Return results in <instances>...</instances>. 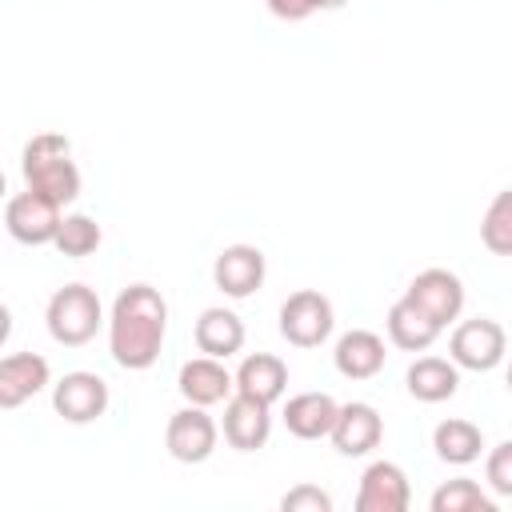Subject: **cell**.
I'll return each instance as SVG.
<instances>
[{"label":"cell","instance_id":"1","mask_svg":"<svg viewBox=\"0 0 512 512\" xmlns=\"http://www.w3.org/2000/svg\"><path fill=\"white\" fill-rule=\"evenodd\" d=\"M168 332V304L152 284H128L108 320V348L112 360L128 372H144L160 360V344Z\"/></svg>","mask_w":512,"mask_h":512},{"label":"cell","instance_id":"2","mask_svg":"<svg viewBox=\"0 0 512 512\" xmlns=\"http://www.w3.org/2000/svg\"><path fill=\"white\" fill-rule=\"evenodd\" d=\"M20 172H24V184L32 192H40L44 200L52 204H72L80 196V168L72 160V144L68 136L60 132H40L24 144V156H20Z\"/></svg>","mask_w":512,"mask_h":512},{"label":"cell","instance_id":"3","mask_svg":"<svg viewBox=\"0 0 512 512\" xmlns=\"http://www.w3.org/2000/svg\"><path fill=\"white\" fill-rule=\"evenodd\" d=\"M44 320H48V332H52L56 344L80 348V344H88L96 336V328L104 320L100 316V296L88 284H64V288L52 292Z\"/></svg>","mask_w":512,"mask_h":512},{"label":"cell","instance_id":"4","mask_svg":"<svg viewBox=\"0 0 512 512\" xmlns=\"http://www.w3.org/2000/svg\"><path fill=\"white\" fill-rule=\"evenodd\" d=\"M332 304L328 296H320L316 288H300L284 300L280 308V336L292 344V348H320L328 336H332Z\"/></svg>","mask_w":512,"mask_h":512},{"label":"cell","instance_id":"5","mask_svg":"<svg viewBox=\"0 0 512 512\" xmlns=\"http://www.w3.org/2000/svg\"><path fill=\"white\" fill-rule=\"evenodd\" d=\"M452 364L456 368H468V372H492L504 352H508V336L496 320L488 316H476V320H464L456 332H452Z\"/></svg>","mask_w":512,"mask_h":512},{"label":"cell","instance_id":"6","mask_svg":"<svg viewBox=\"0 0 512 512\" xmlns=\"http://www.w3.org/2000/svg\"><path fill=\"white\" fill-rule=\"evenodd\" d=\"M216 420L200 408V404H188V408H180V412H172V420H168V432H164V440H168V452L180 460V464H204L212 452H216Z\"/></svg>","mask_w":512,"mask_h":512},{"label":"cell","instance_id":"7","mask_svg":"<svg viewBox=\"0 0 512 512\" xmlns=\"http://www.w3.org/2000/svg\"><path fill=\"white\" fill-rule=\"evenodd\" d=\"M4 224H8L12 240H20V244H32V248L52 244V236L60 228V204H52V200H44L40 192L28 188V192L8 200Z\"/></svg>","mask_w":512,"mask_h":512},{"label":"cell","instance_id":"8","mask_svg":"<svg viewBox=\"0 0 512 512\" xmlns=\"http://www.w3.org/2000/svg\"><path fill=\"white\" fill-rule=\"evenodd\" d=\"M52 408L68 420V424H92L96 416H104L108 408V384L96 372H68L56 388H52Z\"/></svg>","mask_w":512,"mask_h":512},{"label":"cell","instance_id":"9","mask_svg":"<svg viewBox=\"0 0 512 512\" xmlns=\"http://www.w3.org/2000/svg\"><path fill=\"white\" fill-rule=\"evenodd\" d=\"M328 436H332L340 456H368L384 436V420H380V412L372 404L352 400V404L336 408V420H332Z\"/></svg>","mask_w":512,"mask_h":512},{"label":"cell","instance_id":"10","mask_svg":"<svg viewBox=\"0 0 512 512\" xmlns=\"http://www.w3.org/2000/svg\"><path fill=\"white\" fill-rule=\"evenodd\" d=\"M404 296H408L412 304H420L440 328L452 324V320L460 316V308H464V284H460V276L448 272V268H428V272H420V276L408 284Z\"/></svg>","mask_w":512,"mask_h":512},{"label":"cell","instance_id":"11","mask_svg":"<svg viewBox=\"0 0 512 512\" xmlns=\"http://www.w3.org/2000/svg\"><path fill=\"white\" fill-rule=\"evenodd\" d=\"M412 504V488L400 464L376 460L368 464V472L360 476V492H356V512H404Z\"/></svg>","mask_w":512,"mask_h":512},{"label":"cell","instance_id":"12","mask_svg":"<svg viewBox=\"0 0 512 512\" xmlns=\"http://www.w3.org/2000/svg\"><path fill=\"white\" fill-rule=\"evenodd\" d=\"M212 280H216V288H220L224 296H232V300L252 296V292L264 284V252L252 248V244H232V248H224V252L216 256V264H212Z\"/></svg>","mask_w":512,"mask_h":512},{"label":"cell","instance_id":"13","mask_svg":"<svg viewBox=\"0 0 512 512\" xmlns=\"http://www.w3.org/2000/svg\"><path fill=\"white\" fill-rule=\"evenodd\" d=\"M268 432H272V416H268V404L236 392L224 408V440L240 452H256L268 444Z\"/></svg>","mask_w":512,"mask_h":512},{"label":"cell","instance_id":"14","mask_svg":"<svg viewBox=\"0 0 512 512\" xmlns=\"http://www.w3.org/2000/svg\"><path fill=\"white\" fill-rule=\"evenodd\" d=\"M232 388L272 408V404L284 396V388H288V368H284V360L272 356V352L244 356V364H240L236 376H232Z\"/></svg>","mask_w":512,"mask_h":512},{"label":"cell","instance_id":"15","mask_svg":"<svg viewBox=\"0 0 512 512\" xmlns=\"http://www.w3.org/2000/svg\"><path fill=\"white\" fill-rule=\"evenodd\" d=\"M48 384V360L36 352H16L0 360V408H20Z\"/></svg>","mask_w":512,"mask_h":512},{"label":"cell","instance_id":"16","mask_svg":"<svg viewBox=\"0 0 512 512\" xmlns=\"http://www.w3.org/2000/svg\"><path fill=\"white\" fill-rule=\"evenodd\" d=\"M336 372L348 380H372L384 368V340L368 328H352L336 340Z\"/></svg>","mask_w":512,"mask_h":512},{"label":"cell","instance_id":"17","mask_svg":"<svg viewBox=\"0 0 512 512\" xmlns=\"http://www.w3.org/2000/svg\"><path fill=\"white\" fill-rule=\"evenodd\" d=\"M176 388H180V396H184L188 404L208 408V404H220V400L232 392V376H228V368H224L220 360L196 356V360H188V364L180 368Z\"/></svg>","mask_w":512,"mask_h":512},{"label":"cell","instance_id":"18","mask_svg":"<svg viewBox=\"0 0 512 512\" xmlns=\"http://www.w3.org/2000/svg\"><path fill=\"white\" fill-rule=\"evenodd\" d=\"M336 400L328 392H300L284 404V428L296 436V440H320L328 436L332 420H336Z\"/></svg>","mask_w":512,"mask_h":512},{"label":"cell","instance_id":"19","mask_svg":"<svg viewBox=\"0 0 512 512\" xmlns=\"http://www.w3.org/2000/svg\"><path fill=\"white\" fill-rule=\"evenodd\" d=\"M436 336H440V324H436L420 304H412L408 296L388 308V340H392L396 348H404V352H424V348L436 344Z\"/></svg>","mask_w":512,"mask_h":512},{"label":"cell","instance_id":"20","mask_svg":"<svg viewBox=\"0 0 512 512\" xmlns=\"http://www.w3.org/2000/svg\"><path fill=\"white\" fill-rule=\"evenodd\" d=\"M196 348L212 360H228L244 348V320L228 308H204L196 320Z\"/></svg>","mask_w":512,"mask_h":512},{"label":"cell","instance_id":"21","mask_svg":"<svg viewBox=\"0 0 512 512\" xmlns=\"http://www.w3.org/2000/svg\"><path fill=\"white\" fill-rule=\"evenodd\" d=\"M460 388V372L452 360H440V356H420L412 368H408V392L424 404H440V400H452Z\"/></svg>","mask_w":512,"mask_h":512},{"label":"cell","instance_id":"22","mask_svg":"<svg viewBox=\"0 0 512 512\" xmlns=\"http://www.w3.org/2000/svg\"><path fill=\"white\" fill-rule=\"evenodd\" d=\"M432 448L444 464H472L484 448V436L472 420H440L432 432Z\"/></svg>","mask_w":512,"mask_h":512},{"label":"cell","instance_id":"23","mask_svg":"<svg viewBox=\"0 0 512 512\" xmlns=\"http://www.w3.org/2000/svg\"><path fill=\"white\" fill-rule=\"evenodd\" d=\"M52 244H56L64 256H72V260L92 256V252L100 248V224H96L92 216H84V212H76V216H60V228H56Z\"/></svg>","mask_w":512,"mask_h":512},{"label":"cell","instance_id":"24","mask_svg":"<svg viewBox=\"0 0 512 512\" xmlns=\"http://www.w3.org/2000/svg\"><path fill=\"white\" fill-rule=\"evenodd\" d=\"M432 512H496V504L480 492L476 480L460 476V480H448L432 492Z\"/></svg>","mask_w":512,"mask_h":512},{"label":"cell","instance_id":"25","mask_svg":"<svg viewBox=\"0 0 512 512\" xmlns=\"http://www.w3.org/2000/svg\"><path fill=\"white\" fill-rule=\"evenodd\" d=\"M480 240L496 256H508L512 252V192H500L492 200V208H488V216L480 224Z\"/></svg>","mask_w":512,"mask_h":512},{"label":"cell","instance_id":"26","mask_svg":"<svg viewBox=\"0 0 512 512\" xmlns=\"http://www.w3.org/2000/svg\"><path fill=\"white\" fill-rule=\"evenodd\" d=\"M280 508L284 512H332V496L316 484H296L292 492H284Z\"/></svg>","mask_w":512,"mask_h":512},{"label":"cell","instance_id":"27","mask_svg":"<svg viewBox=\"0 0 512 512\" xmlns=\"http://www.w3.org/2000/svg\"><path fill=\"white\" fill-rule=\"evenodd\" d=\"M488 484L500 496H512V440L492 448V456H488Z\"/></svg>","mask_w":512,"mask_h":512},{"label":"cell","instance_id":"28","mask_svg":"<svg viewBox=\"0 0 512 512\" xmlns=\"http://www.w3.org/2000/svg\"><path fill=\"white\" fill-rule=\"evenodd\" d=\"M268 8L280 16V20H304L316 12V0H268Z\"/></svg>","mask_w":512,"mask_h":512},{"label":"cell","instance_id":"29","mask_svg":"<svg viewBox=\"0 0 512 512\" xmlns=\"http://www.w3.org/2000/svg\"><path fill=\"white\" fill-rule=\"evenodd\" d=\"M12 336V312L0 304V348H4V340Z\"/></svg>","mask_w":512,"mask_h":512},{"label":"cell","instance_id":"30","mask_svg":"<svg viewBox=\"0 0 512 512\" xmlns=\"http://www.w3.org/2000/svg\"><path fill=\"white\" fill-rule=\"evenodd\" d=\"M344 4H348V0H316V8H328V12H332V8H344Z\"/></svg>","mask_w":512,"mask_h":512},{"label":"cell","instance_id":"31","mask_svg":"<svg viewBox=\"0 0 512 512\" xmlns=\"http://www.w3.org/2000/svg\"><path fill=\"white\" fill-rule=\"evenodd\" d=\"M4 192H8V180H4V172H0V200H4Z\"/></svg>","mask_w":512,"mask_h":512}]
</instances>
